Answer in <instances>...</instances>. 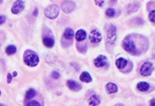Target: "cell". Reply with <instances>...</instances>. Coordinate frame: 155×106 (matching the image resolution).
I'll use <instances>...</instances> for the list:
<instances>
[{"mask_svg": "<svg viewBox=\"0 0 155 106\" xmlns=\"http://www.w3.org/2000/svg\"><path fill=\"white\" fill-rule=\"evenodd\" d=\"M35 95H36V92L33 89H31V90H29L28 92L26 93L25 98H26V99H31L32 98H34Z\"/></svg>", "mask_w": 155, "mask_h": 106, "instance_id": "cell-21", "label": "cell"}, {"mask_svg": "<svg viewBox=\"0 0 155 106\" xmlns=\"http://www.w3.org/2000/svg\"><path fill=\"white\" fill-rule=\"evenodd\" d=\"M80 79L83 81V82H86V83H89V82L92 81V78H91L90 74L88 73V72H86V71H84V72H83V73L81 74Z\"/></svg>", "mask_w": 155, "mask_h": 106, "instance_id": "cell-12", "label": "cell"}, {"mask_svg": "<svg viewBox=\"0 0 155 106\" xmlns=\"http://www.w3.org/2000/svg\"><path fill=\"white\" fill-rule=\"evenodd\" d=\"M27 105L28 106H31V105H37V106H39V105H41L40 103H39L38 101H31V102H28V103H27Z\"/></svg>", "mask_w": 155, "mask_h": 106, "instance_id": "cell-26", "label": "cell"}, {"mask_svg": "<svg viewBox=\"0 0 155 106\" xmlns=\"http://www.w3.org/2000/svg\"><path fill=\"white\" fill-rule=\"evenodd\" d=\"M75 8H76V5L71 1H65V2H63L62 5H61L62 11L64 12V13H66V14L71 13V12L74 10Z\"/></svg>", "mask_w": 155, "mask_h": 106, "instance_id": "cell-8", "label": "cell"}, {"mask_svg": "<svg viewBox=\"0 0 155 106\" xmlns=\"http://www.w3.org/2000/svg\"><path fill=\"white\" fill-rule=\"evenodd\" d=\"M8 83H10L11 82V79H12V76H11V74H8Z\"/></svg>", "mask_w": 155, "mask_h": 106, "instance_id": "cell-28", "label": "cell"}, {"mask_svg": "<svg viewBox=\"0 0 155 106\" xmlns=\"http://www.w3.org/2000/svg\"><path fill=\"white\" fill-rule=\"evenodd\" d=\"M43 42H44V44L47 47H53V44H54V40H53V38L46 37V38L43 39Z\"/></svg>", "mask_w": 155, "mask_h": 106, "instance_id": "cell-16", "label": "cell"}, {"mask_svg": "<svg viewBox=\"0 0 155 106\" xmlns=\"http://www.w3.org/2000/svg\"><path fill=\"white\" fill-rule=\"evenodd\" d=\"M127 60L126 59H124V58H118L116 60V67L118 69H124L125 67L127 66Z\"/></svg>", "mask_w": 155, "mask_h": 106, "instance_id": "cell-15", "label": "cell"}, {"mask_svg": "<svg viewBox=\"0 0 155 106\" xmlns=\"http://www.w3.org/2000/svg\"><path fill=\"white\" fill-rule=\"evenodd\" d=\"M140 9V4L138 2H134L132 4H130L128 6V14H132V13H135Z\"/></svg>", "mask_w": 155, "mask_h": 106, "instance_id": "cell-13", "label": "cell"}, {"mask_svg": "<svg viewBox=\"0 0 155 106\" xmlns=\"http://www.w3.org/2000/svg\"><path fill=\"white\" fill-rule=\"evenodd\" d=\"M155 11L154 10H152L150 12V14H149V19H150V21L152 23H154L155 22Z\"/></svg>", "mask_w": 155, "mask_h": 106, "instance_id": "cell-23", "label": "cell"}, {"mask_svg": "<svg viewBox=\"0 0 155 106\" xmlns=\"http://www.w3.org/2000/svg\"><path fill=\"white\" fill-rule=\"evenodd\" d=\"M138 89L140 91H142V92H145L149 89V84L147 82H140L138 84Z\"/></svg>", "mask_w": 155, "mask_h": 106, "instance_id": "cell-17", "label": "cell"}, {"mask_svg": "<svg viewBox=\"0 0 155 106\" xmlns=\"http://www.w3.org/2000/svg\"><path fill=\"white\" fill-rule=\"evenodd\" d=\"M58 13H59V8L56 4L50 5L48 7L46 8V10H45L46 17L50 19H55V17L58 16Z\"/></svg>", "mask_w": 155, "mask_h": 106, "instance_id": "cell-4", "label": "cell"}, {"mask_svg": "<svg viewBox=\"0 0 155 106\" xmlns=\"http://www.w3.org/2000/svg\"><path fill=\"white\" fill-rule=\"evenodd\" d=\"M86 32L83 29L79 30V31L76 33V39H77L78 42H83L84 39H86Z\"/></svg>", "mask_w": 155, "mask_h": 106, "instance_id": "cell-11", "label": "cell"}, {"mask_svg": "<svg viewBox=\"0 0 155 106\" xmlns=\"http://www.w3.org/2000/svg\"><path fill=\"white\" fill-rule=\"evenodd\" d=\"M107 63H108V60L104 55H100L94 60V65H95L97 68H102V67L107 65Z\"/></svg>", "mask_w": 155, "mask_h": 106, "instance_id": "cell-9", "label": "cell"}, {"mask_svg": "<svg viewBox=\"0 0 155 106\" xmlns=\"http://www.w3.org/2000/svg\"><path fill=\"white\" fill-rule=\"evenodd\" d=\"M13 75H14V76H17V72H16V71H15V72H14V73H13Z\"/></svg>", "mask_w": 155, "mask_h": 106, "instance_id": "cell-30", "label": "cell"}, {"mask_svg": "<svg viewBox=\"0 0 155 106\" xmlns=\"http://www.w3.org/2000/svg\"><path fill=\"white\" fill-rule=\"evenodd\" d=\"M51 76H53V78H55V79H57V78H59V73L57 71H53V73H51Z\"/></svg>", "mask_w": 155, "mask_h": 106, "instance_id": "cell-24", "label": "cell"}, {"mask_svg": "<svg viewBox=\"0 0 155 106\" xmlns=\"http://www.w3.org/2000/svg\"><path fill=\"white\" fill-rule=\"evenodd\" d=\"M123 47L133 55H139L147 50V41L142 36L136 34L129 35L123 41Z\"/></svg>", "mask_w": 155, "mask_h": 106, "instance_id": "cell-1", "label": "cell"}, {"mask_svg": "<svg viewBox=\"0 0 155 106\" xmlns=\"http://www.w3.org/2000/svg\"><path fill=\"white\" fill-rule=\"evenodd\" d=\"M64 38L67 39V40H71V39L74 37V32H73L72 29L70 28H67L65 31H64Z\"/></svg>", "mask_w": 155, "mask_h": 106, "instance_id": "cell-18", "label": "cell"}, {"mask_svg": "<svg viewBox=\"0 0 155 106\" xmlns=\"http://www.w3.org/2000/svg\"><path fill=\"white\" fill-rule=\"evenodd\" d=\"M104 1L105 0H95V3H96V5H98V6H103L104 5Z\"/></svg>", "mask_w": 155, "mask_h": 106, "instance_id": "cell-25", "label": "cell"}, {"mask_svg": "<svg viewBox=\"0 0 155 106\" xmlns=\"http://www.w3.org/2000/svg\"><path fill=\"white\" fill-rule=\"evenodd\" d=\"M6 21V17L5 16H0V24H3Z\"/></svg>", "mask_w": 155, "mask_h": 106, "instance_id": "cell-27", "label": "cell"}, {"mask_svg": "<svg viewBox=\"0 0 155 106\" xmlns=\"http://www.w3.org/2000/svg\"><path fill=\"white\" fill-rule=\"evenodd\" d=\"M1 3H2V0H0V4H1Z\"/></svg>", "mask_w": 155, "mask_h": 106, "instance_id": "cell-32", "label": "cell"}, {"mask_svg": "<svg viewBox=\"0 0 155 106\" xmlns=\"http://www.w3.org/2000/svg\"><path fill=\"white\" fill-rule=\"evenodd\" d=\"M17 51V47L14 46V45H9V46L6 48V53L9 54V55H12Z\"/></svg>", "mask_w": 155, "mask_h": 106, "instance_id": "cell-20", "label": "cell"}, {"mask_svg": "<svg viewBox=\"0 0 155 106\" xmlns=\"http://www.w3.org/2000/svg\"><path fill=\"white\" fill-rule=\"evenodd\" d=\"M24 63L29 67H35L39 63V57L34 51L27 50L24 53Z\"/></svg>", "mask_w": 155, "mask_h": 106, "instance_id": "cell-2", "label": "cell"}, {"mask_svg": "<svg viewBox=\"0 0 155 106\" xmlns=\"http://www.w3.org/2000/svg\"><path fill=\"white\" fill-rule=\"evenodd\" d=\"M89 104L90 105H99L100 104V98L97 96H92L89 98Z\"/></svg>", "mask_w": 155, "mask_h": 106, "instance_id": "cell-19", "label": "cell"}, {"mask_svg": "<svg viewBox=\"0 0 155 106\" xmlns=\"http://www.w3.org/2000/svg\"><path fill=\"white\" fill-rule=\"evenodd\" d=\"M115 2V0H112V3H114Z\"/></svg>", "mask_w": 155, "mask_h": 106, "instance_id": "cell-31", "label": "cell"}, {"mask_svg": "<svg viewBox=\"0 0 155 106\" xmlns=\"http://www.w3.org/2000/svg\"><path fill=\"white\" fill-rule=\"evenodd\" d=\"M154 101H155L154 99H152V100H151V102H150V104H151V105H154V103H155Z\"/></svg>", "mask_w": 155, "mask_h": 106, "instance_id": "cell-29", "label": "cell"}, {"mask_svg": "<svg viewBox=\"0 0 155 106\" xmlns=\"http://www.w3.org/2000/svg\"><path fill=\"white\" fill-rule=\"evenodd\" d=\"M152 71H153V66H152V64L149 62L144 63L141 68V73L142 75H144V76H148V75H150Z\"/></svg>", "mask_w": 155, "mask_h": 106, "instance_id": "cell-5", "label": "cell"}, {"mask_svg": "<svg viewBox=\"0 0 155 106\" xmlns=\"http://www.w3.org/2000/svg\"><path fill=\"white\" fill-rule=\"evenodd\" d=\"M106 15L109 17H114V15H115V11L114 10V9H108L107 11H106Z\"/></svg>", "mask_w": 155, "mask_h": 106, "instance_id": "cell-22", "label": "cell"}, {"mask_svg": "<svg viewBox=\"0 0 155 106\" xmlns=\"http://www.w3.org/2000/svg\"><path fill=\"white\" fill-rule=\"evenodd\" d=\"M116 41V28L114 25H111L107 30V45L112 46Z\"/></svg>", "mask_w": 155, "mask_h": 106, "instance_id": "cell-3", "label": "cell"}, {"mask_svg": "<svg viewBox=\"0 0 155 106\" xmlns=\"http://www.w3.org/2000/svg\"><path fill=\"white\" fill-rule=\"evenodd\" d=\"M67 85H68V87L70 88L71 90L75 91V92H77V91H80L81 89V86L79 83L75 82V81L73 80H69L68 82H67Z\"/></svg>", "mask_w": 155, "mask_h": 106, "instance_id": "cell-10", "label": "cell"}, {"mask_svg": "<svg viewBox=\"0 0 155 106\" xmlns=\"http://www.w3.org/2000/svg\"><path fill=\"white\" fill-rule=\"evenodd\" d=\"M106 91H107L109 94H114L115 92H117V86L114 83H109L107 84V86H106Z\"/></svg>", "mask_w": 155, "mask_h": 106, "instance_id": "cell-14", "label": "cell"}, {"mask_svg": "<svg viewBox=\"0 0 155 106\" xmlns=\"http://www.w3.org/2000/svg\"><path fill=\"white\" fill-rule=\"evenodd\" d=\"M23 9H24V2L22 1V0H17V1L14 3L13 7H12V13L15 15L20 14Z\"/></svg>", "mask_w": 155, "mask_h": 106, "instance_id": "cell-6", "label": "cell"}, {"mask_svg": "<svg viewBox=\"0 0 155 106\" xmlns=\"http://www.w3.org/2000/svg\"><path fill=\"white\" fill-rule=\"evenodd\" d=\"M89 38H90L91 42H93V44H98V42H100L102 40V35L98 30H92L90 33Z\"/></svg>", "mask_w": 155, "mask_h": 106, "instance_id": "cell-7", "label": "cell"}]
</instances>
